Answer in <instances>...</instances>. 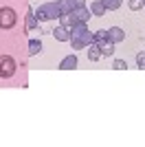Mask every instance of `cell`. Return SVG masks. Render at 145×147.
Wrapping results in <instances>:
<instances>
[{
  "label": "cell",
  "instance_id": "1",
  "mask_svg": "<svg viewBox=\"0 0 145 147\" xmlns=\"http://www.w3.org/2000/svg\"><path fill=\"white\" fill-rule=\"evenodd\" d=\"M70 44H72V51H81V49H88L92 44V33L88 29V24L84 22H77V24L70 26Z\"/></svg>",
  "mask_w": 145,
  "mask_h": 147
},
{
  "label": "cell",
  "instance_id": "2",
  "mask_svg": "<svg viewBox=\"0 0 145 147\" xmlns=\"http://www.w3.org/2000/svg\"><path fill=\"white\" fill-rule=\"evenodd\" d=\"M60 7H57V2H44V5L37 7L35 11V18L37 22H48V20H60Z\"/></svg>",
  "mask_w": 145,
  "mask_h": 147
},
{
  "label": "cell",
  "instance_id": "3",
  "mask_svg": "<svg viewBox=\"0 0 145 147\" xmlns=\"http://www.w3.org/2000/svg\"><path fill=\"white\" fill-rule=\"evenodd\" d=\"M16 22H18V16H16V11H13L11 7H2L0 9V29H13L16 26Z\"/></svg>",
  "mask_w": 145,
  "mask_h": 147
},
{
  "label": "cell",
  "instance_id": "4",
  "mask_svg": "<svg viewBox=\"0 0 145 147\" xmlns=\"http://www.w3.org/2000/svg\"><path fill=\"white\" fill-rule=\"evenodd\" d=\"M16 59L13 57H9V55H2L0 57V77L2 79H9V77H13L16 75Z\"/></svg>",
  "mask_w": 145,
  "mask_h": 147
},
{
  "label": "cell",
  "instance_id": "5",
  "mask_svg": "<svg viewBox=\"0 0 145 147\" xmlns=\"http://www.w3.org/2000/svg\"><path fill=\"white\" fill-rule=\"evenodd\" d=\"M90 9L88 7H77V9H72V18H75V24L77 22H84V24H88V20H90Z\"/></svg>",
  "mask_w": 145,
  "mask_h": 147
},
{
  "label": "cell",
  "instance_id": "6",
  "mask_svg": "<svg viewBox=\"0 0 145 147\" xmlns=\"http://www.w3.org/2000/svg\"><path fill=\"white\" fill-rule=\"evenodd\" d=\"M95 44L99 46V51H101V57H112L115 55V42H110L108 37L101 40V42H95Z\"/></svg>",
  "mask_w": 145,
  "mask_h": 147
},
{
  "label": "cell",
  "instance_id": "7",
  "mask_svg": "<svg viewBox=\"0 0 145 147\" xmlns=\"http://www.w3.org/2000/svg\"><path fill=\"white\" fill-rule=\"evenodd\" d=\"M108 40H110V42H115V44L123 42V40H125V31L121 29V26H110V29H108Z\"/></svg>",
  "mask_w": 145,
  "mask_h": 147
},
{
  "label": "cell",
  "instance_id": "8",
  "mask_svg": "<svg viewBox=\"0 0 145 147\" xmlns=\"http://www.w3.org/2000/svg\"><path fill=\"white\" fill-rule=\"evenodd\" d=\"M51 33H53V37L57 40V42H70V31H68L66 26L60 24V26H55Z\"/></svg>",
  "mask_w": 145,
  "mask_h": 147
},
{
  "label": "cell",
  "instance_id": "9",
  "mask_svg": "<svg viewBox=\"0 0 145 147\" xmlns=\"http://www.w3.org/2000/svg\"><path fill=\"white\" fill-rule=\"evenodd\" d=\"M60 68H62V70H72V68H77V55H75V53L66 55L64 59L60 61Z\"/></svg>",
  "mask_w": 145,
  "mask_h": 147
},
{
  "label": "cell",
  "instance_id": "10",
  "mask_svg": "<svg viewBox=\"0 0 145 147\" xmlns=\"http://www.w3.org/2000/svg\"><path fill=\"white\" fill-rule=\"evenodd\" d=\"M106 11H108V9H106V5H103L101 0H92V2H90V13H92V16L103 18V16H106Z\"/></svg>",
  "mask_w": 145,
  "mask_h": 147
},
{
  "label": "cell",
  "instance_id": "11",
  "mask_svg": "<svg viewBox=\"0 0 145 147\" xmlns=\"http://www.w3.org/2000/svg\"><path fill=\"white\" fill-rule=\"evenodd\" d=\"M37 29V18H35V11L29 7V11H26V31H33Z\"/></svg>",
  "mask_w": 145,
  "mask_h": 147
},
{
  "label": "cell",
  "instance_id": "12",
  "mask_svg": "<svg viewBox=\"0 0 145 147\" xmlns=\"http://www.w3.org/2000/svg\"><path fill=\"white\" fill-rule=\"evenodd\" d=\"M88 59H90V61H99V59H101V51H99V46H97L95 42L88 46Z\"/></svg>",
  "mask_w": 145,
  "mask_h": 147
},
{
  "label": "cell",
  "instance_id": "13",
  "mask_svg": "<svg viewBox=\"0 0 145 147\" xmlns=\"http://www.w3.org/2000/svg\"><path fill=\"white\" fill-rule=\"evenodd\" d=\"M60 24H62V26H66V29L70 31V26L75 24V18H72V11H70V13H62V16H60Z\"/></svg>",
  "mask_w": 145,
  "mask_h": 147
},
{
  "label": "cell",
  "instance_id": "14",
  "mask_svg": "<svg viewBox=\"0 0 145 147\" xmlns=\"http://www.w3.org/2000/svg\"><path fill=\"white\" fill-rule=\"evenodd\" d=\"M57 7H60V13H70L75 9L72 0H57Z\"/></svg>",
  "mask_w": 145,
  "mask_h": 147
},
{
  "label": "cell",
  "instance_id": "15",
  "mask_svg": "<svg viewBox=\"0 0 145 147\" xmlns=\"http://www.w3.org/2000/svg\"><path fill=\"white\" fill-rule=\"evenodd\" d=\"M42 51V42L40 40H29V55H37Z\"/></svg>",
  "mask_w": 145,
  "mask_h": 147
},
{
  "label": "cell",
  "instance_id": "16",
  "mask_svg": "<svg viewBox=\"0 0 145 147\" xmlns=\"http://www.w3.org/2000/svg\"><path fill=\"white\" fill-rule=\"evenodd\" d=\"M101 2L106 5V9H108V11H117V9L123 5V0H101Z\"/></svg>",
  "mask_w": 145,
  "mask_h": 147
},
{
  "label": "cell",
  "instance_id": "17",
  "mask_svg": "<svg viewBox=\"0 0 145 147\" xmlns=\"http://www.w3.org/2000/svg\"><path fill=\"white\" fill-rule=\"evenodd\" d=\"M127 7L132 9V11H139L145 7V0H127Z\"/></svg>",
  "mask_w": 145,
  "mask_h": 147
},
{
  "label": "cell",
  "instance_id": "18",
  "mask_svg": "<svg viewBox=\"0 0 145 147\" xmlns=\"http://www.w3.org/2000/svg\"><path fill=\"white\" fill-rule=\"evenodd\" d=\"M106 37H108V31L106 29L95 31V33H92V42H101V40H106Z\"/></svg>",
  "mask_w": 145,
  "mask_h": 147
},
{
  "label": "cell",
  "instance_id": "19",
  "mask_svg": "<svg viewBox=\"0 0 145 147\" xmlns=\"http://www.w3.org/2000/svg\"><path fill=\"white\" fill-rule=\"evenodd\" d=\"M112 68H117V70H125L127 64H125V59H115V61H112Z\"/></svg>",
  "mask_w": 145,
  "mask_h": 147
},
{
  "label": "cell",
  "instance_id": "20",
  "mask_svg": "<svg viewBox=\"0 0 145 147\" xmlns=\"http://www.w3.org/2000/svg\"><path fill=\"white\" fill-rule=\"evenodd\" d=\"M136 66H139V68H145V51L136 53Z\"/></svg>",
  "mask_w": 145,
  "mask_h": 147
},
{
  "label": "cell",
  "instance_id": "21",
  "mask_svg": "<svg viewBox=\"0 0 145 147\" xmlns=\"http://www.w3.org/2000/svg\"><path fill=\"white\" fill-rule=\"evenodd\" d=\"M72 5H75V9L77 7H86V0H72Z\"/></svg>",
  "mask_w": 145,
  "mask_h": 147
}]
</instances>
